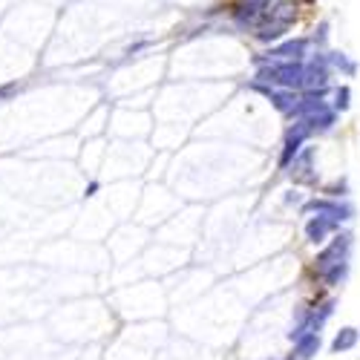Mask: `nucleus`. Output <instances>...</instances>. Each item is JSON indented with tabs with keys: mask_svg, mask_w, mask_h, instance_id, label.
Here are the masks:
<instances>
[{
	"mask_svg": "<svg viewBox=\"0 0 360 360\" xmlns=\"http://www.w3.org/2000/svg\"><path fill=\"white\" fill-rule=\"evenodd\" d=\"M326 58H328V67L340 70V72H343V75H349V78H352V75L357 72V64L352 61V58H349L346 52H328Z\"/></svg>",
	"mask_w": 360,
	"mask_h": 360,
	"instance_id": "nucleus-13",
	"label": "nucleus"
},
{
	"mask_svg": "<svg viewBox=\"0 0 360 360\" xmlns=\"http://www.w3.org/2000/svg\"><path fill=\"white\" fill-rule=\"evenodd\" d=\"M257 75L254 81L271 84V86H283V89H303V78H306V64L303 61H265L257 64Z\"/></svg>",
	"mask_w": 360,
	"mask_h": 360,
	"instance_id": "nucleus-2",
	"label": "nucleus"
},
{
	"mask_svg": "<svg viewBox=\"0 0 360 360\" xmlns=\"http://www.w3.org/2000/svg\"><path fill=\"white\" fill-rule=\"evenodd\" d=\"M357 343H360V332H357L354 326H343L340 332L335 335V340H332V346H328V352H332V354H343V352H352Z\"/></svg>",
	"mask_w": 360,
	"mask_h": 360,
	"instance_id": "nucleus-12",
	"label": "nucleus"
},
{
	"mask_svg": "<svg viewBox=\"0 0 360 360\" xmlns=\"http://www.w3.org/2000/svg\"><path fill=\"white\" fill-rule=\"evenodd\" d=\"M309 38H291V41H283L280 46H271L265 55L254 58V64H265V61H303L309 55Z\"/></svg>",
	"mask_w": 360,
	"mask_h": 360,
	"instance_id": "nucleus-4",
	"label": "nucleus"
},
{
	"mask_svg": "<svg viewBox=\"0 0 360 360\" xmlns=\"http://www.w3.org/2000/svg\"><path fill=\"white\" fill-rule=\"evenodd\" d=\"M311 159H314V150H311V147H306L303 153H297V156L291 159V179H294V182H314Z\"/></svg>",
	"mask_w": 360,
	"mask_h": 360,
	"instance_id": "nucleus-10",
	"label": "nucleus"
},
{
	"mask_svg": "<svg viewBox=\"0 0 360 360\" xmlns=\"http://www.w3.org/2000/svg\"><path fill=\"white\" fill-rule=\"evenodd\" d=\"M352 107V89L349 86H338L335 89V104H332V110L335 112H346Z\"/></svg>",
	"mask_w": 360,
	"mask_h": 360,
	"instance_id": "nucleus-14",
	"label": "nucleus"
},
{
	"mask_svg": "<svg viewBox=\"0 0 360 360\" xmlns=\"http://www.w3.org/2000/svg\"><path fill=\"white\" fill-rule=\"evenodd\" d=\"M251 89L262 93L268 101L274 104V110L283 112V115H291V110H294L297 101H300V93H297V89H283V86H271V84H262V81H254Z\"/></svg>",
	"mask_w": 360,
	"mask_h": 360,
	"instance_id": "nucleus-6",
	"label": "nucleus"
},
{
	"mask_svg": "<svg viewBox=\"0 0 360 360\" xmlns=\"http://www.w3.org/2000/svg\"><path fill=\"white\" fill-rule=\"evenodd\" d=\"M338 231H340V222L328 219V217H309V222H306V239L311 245H323L326 239Z\"/></svg>",
	"mask_w": 360,
	"mask_h": 360,
	"instance_id": "nucleus-8",
	"label": "nucleus"
},
{
	"mask_svg": "<svg viewBox=\"0 0 360 360\" xmlns=\"http://www.w3.org/2000/svg\"><path fill=\"white\" fill-rule=\"evenodd\" d=\"M320 346H323L320 332H303V335L294 340V357L297 360H311L320 352Z\"/></svg>",
	"mask_w": 360,
	"mask_h": 360,
	"instance_id": "nucleus-11",
	"label": "nucleus"
},
{
	"mask_svg": "<svg viewBox=\"0 0 360 360\" xmlns=\"http://www.w3.org/2000/svg\"><path fill=\"white\" fill-rule=\"evenodd\" d=\"M271 6V0H236L233 4V9H231V15H233V20L236 23H257L259 20V15Z\"/></svg>",
	"mask_w": 360,
	"mask_h": 360,
	"instance_id": "nucleus-9",
	"label": "nucleus"
},
{
	"mask_svg": "<svg viewBox=\"0 0 360 360\" xmlns=\"http://www.w3.org/2000/svg\"><path fill=\"white\" fill-rule=\"evenodd\" d=\"M300 214L309 217V214H317V217H328L335 222H349L354 217V207L352 205H343V202H335V199H311L300 207Z\"/></svg>",
	"mask_w": 360,
	"mask_h": 360,
	"instance_id": "nucleus-5",
	"label": "nucleus"
},
{
	"mask_svg": "<svg viewBox=\"0 0 360 360\" xmlns=\"http://www.w3.org/2000/svg\"><path fill=\"white\" fill-rule=\"evenodd\" d=\"M349 254H352V233H335L332 236V245H326L320 254H317V259H314V265H317V274H323V271H328V268H335V265H340V262H349Z\"/></svg>",
	"mask_w": 360,
	"mask_h": 360,
	"instance_id": "nucleus-3",
	"label": "nucleus"
},
{
	"mask_svg": "<svg viewBox=\"0 0 360 360\" xmlns=\"http://www.w3.org/2000/svg\"><path fill=\"white\" fill-rule=\"evenodd\" d=\"M311 136V130H309V124L306 122H300L297 118V124L294 127H288V133H285V141H283V153H280V167H288L291 165V159L303 150V144H306V139Z\"/></svg>",
	"mask_w": 360,
	"mask_h": 360,
	"instance_id": "nucleus-7",
	"label": "nucleus"
},
{
	"mask_svg": "<svg viewBox=\"0 0 360 360\" xmlns=\"http://www.w3.org/2000/svg\"><path fill=\"white\" fill-rule=\"evenodd\" d=\"M259 18H262V23L257 26L254 38H257L259 44L280 41V38L288 32V29H291L294 18H297V4H294V0H277V4H274L271 9H265Z\"/></svg>",
	"mask_w": 360,
	"mask_h": 360,
	"instance_id": "nucleus-1",
	"label": "nucleus"
}]
</instances>
